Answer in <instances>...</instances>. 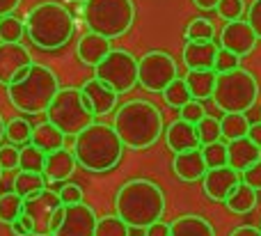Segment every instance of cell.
Here are the masks:
<instances>
[{"label":"cell","mask_w":261,"mask_h":236,"mask_svg":"<svg viewBox=\"0 0 261 236\" xmlns=\"http://www.w3.org/2000/svg\"><path fill=\"white\" fill-rule=\"evenodd\" d=\"M113 126L117 128L126 149L135 151L153 147L165 133L163 113L158 110L156 103H151L147 99H133L119 106L117 113H115Z\"/></svg>","instance_id":"cell-1"},{"label":"cell","mask_w":261,"mask_h":236,"mask_svg":"<svg viewBox=\"0 0 261 236\" xmlns=\"http://www.w3.org/2000/svg\"><path fill=\"white\" fill-rule=\"evenodd\" d=\"M115 214L130 227H144L163 220L165 193L151 179H130L115 193Z\"/></svg>","instance_id":"cell-2"},{"label":"cell","mask_w":261,"mask_h":236,"mask_svg":"<svg viewBox=\"0 0 261 236\" xmlns=\"http://www.w3.org/2000/svg\"><path fill=\"white\" fill-rule=\"evenodd\" d=\"M124 140L119 138L117 128L108 124L94 122L81 131L73 140V154L78 159V165L87 172H110L119 165L124 156Z\"/></svg>","instance_id":"cell-3"},{"label":"cell","mask_w":261,"mask_h":236,"mask_svg":"<svg viewBox=\"0 0 261 236\" xmlns=\"http://www.w3.org/2000/svg\"><path fill=\"white\" fill-rule=\"evenodd\" d=\"M76 23L69 9L62 3L55 0H44L35 5L28 12L25 18V32L30 37L32 46L41 50H60L69 44L73 37Z\"/></svg>","instance_id":"cell-4"},{"label":"cell","mask_w":261,"mask_h":236,"mask_svg":"<svg viewBox=\"0 0 261 236\" xmlns=\"http://www.w3.org/2000/svg\"><path fill=\"white\" fill-rule=\"evenodd\" d=\"M60 92V78L46 64H32L30 71L18 83L7 87V99L18 113L41 115L53 103L55 94Z\"/></svg>","instance_id":"cell-5"},{"label":"cell","mask_w":261,"mask_h":236,"mask_svg":"<svg viewBox=\"0 0 261 236\" xmlns=\"http://www.w3.org/2000/svg\"><path fill=\"white\" fill-rule=\"evenodd\" d=\"M211 99L222 113H248L259 99V83L254 73L243 67L218 73Z\"/></svg>","instance_id":"cell-6"},{"label":"cell","mask_w":261,"mask_h":236,"mask_svg":"<svg viewBox=\"0 0 261 236\" xmlns=\"http://www.w3.org/2000/svg\"><path fill=\"white\" fill-rule=\"evenodd\" d=\"M87 30L99 32L108 39L126 35L135 21L133 0H87L83 5Z\"/></svg>","instance_id":"cell-7"},{"label":"cell","mask_w":261,"mask_h":236,"mask_svg":"<svg viewBox=\"0 0 261 236\" xmlns=\"http://www.w3.org/2000/svg\"><path fill=\"white\" fill-rule=\"evenodd\" d=\"M46 117L62 133L76 138L81 131H85L87 126L94 124L96 113L85 101V94H83L81 87H60L53 103L46 110Z\"/></svg>","instance_id":"cell-8"},{"label":"cell","mask_w":261,"mask_h":236,"mask_svg":"<svg viewBox=\"0 0 261 236\" xmlns=\"http://www.w3.org/2000/svg\"><path fill=\"white\" fill-rule=\"evenodd\" d=\"M94 76L117 94H128L135 85H140V60L130 50L113 48L94 67Z\"/></svg>","instance_id":"cell-9"},{"label":"cell","mask_w":261,"mask_h":236,"mask_svg":"<svg viewBox=\"0 0 261 236\" xmlns=\"http://www.w3.org/2000/svg\"><path fill=\"white\" fill-rule=\"evenodd\" d=\"M64 214H67V204H62L60 193L53 188H46L39 195L25 200V209H23V216L32 227V236H53L55 229L62 225Z\"/></svg>","instance_id":"cell-10"},{"label":"cell","mask_w":261,"mask_h":236,"mask_svg":"<svg viewBox=\"0 0 261 236\" xmlns=\"http://www.w3.org/2000/svg\"><path fill=\"white\" fill-rule=\"evenodd\" d=\"M174 78H179V67L170 53L149 50L140 58V85H142V90L163 94Z\"/></svg>","instance_id":"cell-11"},{"label":"cell","mask_w":261,"mask_h":236,"mask_svg":"<svg viewBox=\"0 0 261 236\" xmlns=\"http://www.w3.org/2000/svg\"><path fill=\"white\" fill-rule=\"evenodd\" d=\"M30 50L21 41H0V85L18 83L32 67Z\"/></svg>","instance_id":"cell-12"},{"label":"cell","mask_w":261,"mask_h":236,"mask_svg":"<svg viewBox=\"0 0 261 236\" xmlns=\"http://www.w3.org/2000/svg\"><path fill=\"white\" fill-rule=\"evenodd\" d=\"M241 181H243V177L239 170H234L231 165H222V168H208V172L202 179V188L208 200L225 204L227 197L236 191Z\"/></svg>","instance_id":"cell-13"},{"label":"cell","mask_w":261,"mask_h":236,"mask_svg":"<svg viewBox=\"0 0 261 236\" xmlns=\"http://www.w3.org/2000/svg\"><path fill=\"white\" fill-rule=\"evenodd\" d=\"M259 37L254 32V28L250 25V21H227V25L220 32V48H227L231 53H236L239 58H245L254 50Z\"/></svg>","instance_id":"cell-14"},{"label":"cell","mask_w":261,"mask_h":236,"mask_svg":"<svg viewBox=\"0 0 261 236\" xmlns=\"http://www.w3.org/2000/svg\"><path fill=\"white\" fill-rule=\"evenodd\" d=\"M96 211L90 204L81 202V204H71L67 206V214L64 220L53 236H94L96 232Z\"/></svg>","instance_id":"cell-15"},{"label":"cell","mask_w":261,"mask_h":236,"mask_svg":"<svg viewBox=\"0 0 261 236\" xmlns=\"http://www.w3.org/2000/svg\"><path fill=\"white\" fill-rule=\"evenodd\" d=\"M172 172L181 179V181H202L204 174L208 172L206 159H204L202 147L190 151H181V154H174V161H172Z\"/></svg>","instance_id":"cell-16"},{"label":"cell","mask_w":261,"mask_h":236,"mask_svg":"<svg viewBox=\"0 0 261 236\" xmlns=\"http://www.w3.org/2000/svg\"><path fill=\"white\" fill-rule=\"evenodd\" d=\"M81 90H83V94H85V101L90 103V108L96 113V117H99V115H110L117 108L119 94L113 87L106 85V83H101L96 76L83 83Z\"/></svg>","instance_id":"cell-17"},{"label":"cell","mask_w":261,"mask_h":236,"mask_svg":"<svg viewBox=\"0 0 261 236\" xmlns=\"http://www.w3.org/2000/svg\"><path fill=\"white\" fill-rule=\"evenodd\" d=\"M165 142L174 154H181V151H190V149H197L202 147L197 136V126L186 119H174L170 126L165 128Z\"/></svg>","instance_id":"cell-18"},{"label":"cell","mask_w":261,"mask_h":236,"mask_svg":"<svg viewBox=\"0 0 261 236\" xmlns=\"http://www.w3.org/2000/svg\"><path fill=\"white\" fill-rule=\"evenodd\" d=\"M110 41H113V39L99 35V32L87 30L85 35L78 39V46H76L78 60H81L83 64H87V67H96V64L103 62V58L110 53V50H113Z\"/></svg>","instance_id":"cell-19"},{"label":"cell","mask_w":261,"mask_h":236,"mask_svg":"<svg viewBox=\"0 0 261 236\" xmlns=\"http://www.w3.org/2000/svg\"><path fill=\"white\" fill-rule=\"evenodd\" d=\"M78 168V159L73 151L69 149H58L53 154H46V165H44V177L48 179V183H62L76 172Z\"/></svg>","instance_id":"cell-20"},{"label":"cell","mask_w":261,"mask_h":236,"mask_svg":"<svg viewBox=\"0 0 261 236\" xmlns=\"http://www.w3.org/2000/svg\"><path fill=\"white\" fill-rule=\"evenodd\" d=\"M220 46L216 41H186L184 46V64L186 69H213Z\"/></svg>","instance_id":"cell-21"},{"label":"cell","mask_w":261,"mask_h":236,"mask_svg":"<svg viewBox=\"0 0 261 236\" xmlns=\"http://www.w3.org/2000/svg\"><path fill=\"white\" fill-rule=\"evenodd\" d=\"M227 147H229V165L239 172H245L261 161V147L250 136L227 142Z\"/></svg>","instance_id":"cell-22"},{"label":"cell","mask_w":261,"mask_h":236,"mask_svg":"<svg viewBox=\"0 0 261 236\" xmlns=\"http://www.w3.org/2000/svg\"><path fill=\"white\" fill-rule=\"evenodd\" d=\"M64 142H67V133H62L53 122H48V119L37 124L35 131H32V145H37L41 151H46V154H53V151L62 149Z\"/></svg>","instance_id":"cell-23"},{"label":"cell","mask_w":261,"mask_h":236,"mask_svg":"<svg viewBox=\"0 0 261 236\" xmlns=\"http://www.w3.org/2000/svg\"><path fill=\"white\" fill-rule=\"evenodd\" d=\"M184 78H186V83H188L195 99L204 101V99H211L213 96L216 81H218L216 69H188V73H186Z\"/></svg>","instance_id":"cell-24"},{"label":"cell","mask_w":261,"mask_h":236,"mask_svg":"<svg viewBox=\"0 0 261 236\" xmlns=\"http://www.w3.org/2000/svg\"><path fill=\"white\" fill-rule=\"evenodd\" d=\"M170 225H172V236H216L213 225L197 214L179 216Z\"/></svg>","instance_id":"cell-25"},{"label":"cell","mask_w":261,"mask_h":236,"mask_svg":"<svg viewBox=\"0 0 261 236\" xmlns=\"http://www.w3.org/2000/svg\"><path fill=\"white\" fill-rule=\"evenodd\" d=\"M14 191L23 197V200H30V197L39 195L41 191L50 186L48 179L44 177V172H32V170H18V174L12 181Z\"/></svg>","instance_id":"cell-26"},{"label":"cell","mask_w":261,"mask_h":236,"mask_svg":"<svg viewBox=\"0 0 261 236\" xmlns=\"http://www.w3.org/2000/svg\"><path fill=\"white\" fill-rule=\"evenodd\" d=\"M257 193H259V191H254L252 186H248L245 181H241L239 186H236V191L231 193L229 197H227L225 206L231 211V214L245 216V214H250V211L257 209V202H259Z\"/></svg>","instance_id":"cell-27"},{"label":"cell","mask_w":261,"mask_h":236,"mask_svg":"<svg viewBox=\"0 0 261 236\" xmlns=\"http://www.w3.org/2000/svg\"><path fill=\"white\" fill-rule=\"evenodd\" d=\"M220 126H222V138L227 142H231V140H239V138L248 136L252 124L245 117V113H225L220 119Z\"/></svg>","instance_id":"cell-28"},{"label":"cell","mask_w":261,"mask_h":236,"mask_svg":"<svg viewBox=\"0 0 261 236\" xmlns=\"http://www.w3.org/2000/svg\"><path fill=\"white\" fill-rule=\"evenodd\" d=\"M23 209H25V200L16 191H9L0 195V223L3 225L16 223L23 216Z\"/></svg>","instance_id":"cell-29"},{"label":"cell","mask_w":261,"mask_h":236,"mask_svg":"<svg viewBox=\"0 0 261 236\" xmlns=\"http://www.w3.org/2000/svg\"><path fill=\"white\" fill-rule=\"evenodd\" d=\"M32 131H35V126L25 117H14L7 122L5 138H7V142H12L16 147H25L32 142Z\"/></svg>","instance_id":"cell-30"},{"label":"cell","mask_w":261,"mask_h":236,"mask_svg":"<svg viewBox=\"0 0 261 236\" xmlns=\"http://www.w3.org/2000/svg\"><path fill=\"white\" fill-rule=\"evenodd\" d=\"M163 99H165V103L170 106V108H179L181 110L186 103H188V101H193L195 96H193V92H190L186 78H174V81L165 87Z\"/></svg>","instance_id":"cell-31"},{"label":"cell","mask_w":261,"mask_h":236,"mask_svg":"<svg viewBox=\"0 0 261 236\" xmlns=\"http://www.w3.org/2000/svg\"><path fill=\"white\" fill-rule=\"evenodd\" d=\"M184 37H186V41H213V37H216V28H213V23L208 21V18L197 16L188 23Z\"/></svg>","instance_id":"cell-32"},{"label":"cell","mask_w":261,"mask_h":236,"mask_svg":"<svg viewBox=\"0 0 261 236\" xmlns=\"http://www.w3.org/2000/svg\"><path fill=\"white\" fill-rule=\"evenodd\" d=\"M128 229H130V225L124 223L117 214L103 216V218H99V223H96L94 236H128Z\"/></svg>","instance_id":"cell-33"},{"label":"cell","mask_w":261,"mask_h":236,"mask_svg":"<svg viewBox=\"0 0 261 236\" xmlns=\"http://www.w3.org/2000/svg\"><path fill=\"white\" fill-rule=\"evenodd\" d=\"M25 35V21L16 18L14 14L0 16V41H21Z\"/></svg>","instance_id":"cell-34"},{"label":"cell","mask_w":261,"mask_h":236,"mask_svg":"<svg viewBox=\"0 0 261 236\" xmlns=\"http://www.w3.org/2000/svg\"><path fill=\"white\" fill-rule=\"evenodd\" d=\"M46 165V151H41L37 145L21 147V170H32V172H44Z\"/></svg>","instance_id":"cell-35"},{"label":"cell","mask_w":261,"mask_h":236,"mask_svg":"<svg viewBox=\"0 0 261 236\" xmlns=\"http://www.w3.org/2000/svg\"><path fill=\"white\" fill-rule=\"evenodd\" d=\"M197 136H199V142L204 145H211V142H218L222 140V126H220V119L211 117L206 115L204 119L197 122Z\"/></svg>","instance_id":"cell-36"},{"label":"cell","mask_w":261,"mask_h":236,"mask_svg":"<svg viewBox=\"0 0 261 236\" xmlns=\"http://www.w3.org/2000/svg\"><path fill=\"white\" fill-rule=\"evenodd\" d=\"M204 159H206L208 168H222V165H229V147L222 140L211 142V145H204Z\"/></svg>","instance_id":"cell-37"},{"label":"cell","mask_w":261,"mask_h":236,"mask_svg":"<svg viewBox=\"0 0 261 236\" xmlns=\"http://www.w3.org/2000/svg\"><path fill=\"white\" fill-rule=\"evenodd\" d=\"M0 165L3 170H21V147L12 145H0Z\"/></svg>","instance_id":"cell-38"},{"label":"cell","mask_w":261,"mask_h":236,"mask_svg":"<svg viewBox=\"0 0 261 236\" xmlns=\"http://www.w3.org/2000/svg\"><path fill=\"white\" fill-rule=\"evenodd\" d=\"M243 9H245L243 0H220V5H218V14L225 21H239L243 16Z\"/></svg>","instance_id":"cell-39"},{"label":"cell","mask_w":261,"mask_h":236,"mask_svg":"<svg viewBox=\"0 0 261 236\" xmlns=\"http://www.w3.org/2000/svg\"><path fill=\"white\" fill-rule=\"evenodd\" d=\"M179 115H181V119H186V122H190V124H195V126H197L199 119L206 117V110H204L202 101H199V99H193V101H188V103L181 108Z\"/></svg>","instance_id":"cell-40"},{"label":"cell","mask_w":261,"mask_h":236,"mask_svg":"<svg viewBox=\"0 0 261 236\" xmlns=\"http://www.w3.org/2000/svg\"><path fill=\"white\" fill-rule=\"evenodd\" d=\"M241 67V58L236 53H231V50L227 48H220V53H218L216 58V71L218 73H225V71H231V69H239Z\"/></svg>","instance_id":"cell-41"},{"label":"cell","mask_w":261,"mask_h":236,"mask_svg":"<svg viewBox=\"0 0 261 236\" xmlns=\"http://www.w3.org/2000/svg\"><path fill=\"white\" fill-rule=\"evenodd\" d=\"M60 200H62V204L71 206V204H81L83 202V188L78 186V183H64L62 188H60Z\"/></svg>","instance_id":"cell-42"},{"label":"cell","mask_w":261,"mask_h":236,"mask_svg":"<svg viewBox=\"0 0 261 236\" xmlns=\"http://www.w3.org/2000/svg\"><path fill=\"white\" fill-rule=\"evenodd\" d=\"M241 177H243V181L248 183V186H252L254 191H261V161L254 163L252 168H248L245 172H241Z\"/></svg>","instance_id":"cell-43"},{"label":"cell","mask_w":261,"mask_h":236,"mask_svg":"<svg viewBox=\"0 0 261 236\" xmlns=\"http://www.w3.org/2000/svg\"><path fill=\"white\" fill-rule=\"evenodd\" d=\"M248 21H250V25L254 28L257 37L261 39V0H252V5H250V9H248Z\"/></svg>","instance_id":"cell-44"},{"label":"cell","mask_w":261,"mask_h":236,"mask_svg":"<svg viewBox=\"0 0 261 236\" xmlns=\"http://www.w3.org/2000/svg\"><path fill=\"white\" fill-rule=\"evenodd\" d=\"M144 236H172V225L170 223H163V220H158V223L149 225Z\"/></svg>","instance_id":"cell-45"},{"label":"cell","mask_w":261,"mask_h":236,"mask_svg":"<svg viewBox=\"0 0 261 236\" xmlns=\"http://www.w3.org/2000/svg\"><path fill=\"white\" fill-rule=\"evenodd\" d=\"M9 227H12L14 236H32V227H30V223H28L25 216H21V218H18L16 223H12Z\"/></svg>","instance_id":"cell-46"},{"label":"cell","mask_w":261,"mask_h":236,"mask_svg":"<svg viewBox=\"0 0 261 236\" xmlns=\"http://www.w3.org/2000/svg\"><path fill=\"white\" fill-rule=\"evenodd\" d=\"M229 236H261V227H252V225H241V227L231 229Z\"/></svg>","instance_id":"cell-47"},{"label":"cell","mask_w":261,"mask_h":236,"mask_svg":"<svg viewBox=\"0 0 261 236\" xmlns=\"http://www.w3.org/2000/svg\"><path fill=\"white\" fill-rule=\"evenodd\" d=\"M18 7H21V0H0V16L14 14Z\"/></svg>","instance_id":"cell-48"},{"label":"cell","mask_w":261,"mask_h":236,"mask_svg":"<svg viewBox=\"0 0 261 236\" xmlns=\"http://www.w3.org/2000/svg\"><path fill=\"white\" fill-rule=\"evenodd\" d=\"M193 5L197 9H204V12H211V9H218L220 0H193Z\"/></svg>","instance_id":"cell-49"},{"label":"cell","mask_w":261,"mask_h":236,"mask_svg":"<svg viewBox=\"0 0 261 236\" xmlns=\"http://www.w3.org/2000/svg\"><path fill=\"white\" fill-rule=\"evenodd\" d=\"M248 136L252 138V140L261 147V122H257V124H252V126H250V133H248Z\"/></svg>","instance_id":"cell-50"},{"label":"cell","mask_w":261,"mask_h":236,"mask_svg":"<svg viewBox=\"0 0 261 236\" xmlns=\"http://www.w3.org/2000/svg\"><path fill=\"white\" fill-rule=\"evenodd\" d=\"M5 128H7V124H5V119H3V113H0V142L5 140Z\"/></svg>","instance_id":"cell-51"},{"label":"cell","mask_w":261,"mask_h":236,"mask_svg":"<svg viewBox=\"0 0 261 236\" xmlns=\"http://www.w3.org/2000/svg\"><path fill=\"white\" fill-rule=\"evenodd\" d=\"M73 3H81V5H85V3H87V0H73Z\"/></svg>","instance_id":"cell-52"},{"label":"cell","mask_w":261,"mask_h":236,"mask_svg":"<svg viewBox=\"0 0 261 236\" xmlns=\"http://www.w3.org/2000/svg\"><path fill=\"white\" fill-rule=\"evenodd\" d=\"M3 172H5V170H3V165H0V179H3Z\"/></svg>","instance_id":"cell-53"}]
</instances>
